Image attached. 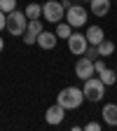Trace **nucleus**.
<instances>
[{
	"label": "nucleus",
	"instance_id": "nucleus-12",
	"mask_svg": "<svg viewBox=\"0 0 117 131\" xmlns=\"http://www.w3.org/2000/svg\"><path fill=\"white\" fill-rule=\"evenodd\" d=\"M103 122L108 124V126H117V105L115 103H108V105H103Z\"/></svg>",
	"mask_w": 117,
	"mask_h": 131
},
{
	"label": "nucleus",
	"instance_id": "nucleus-6",
	"mask_svg": "<svg viewBox=\"0 0 117 131\" xmlns=\"http://www.w3.org/2000/svg\"><path fill=\"white\" fill-rule=\"evenodd\" d=\"M66 42H68V52H70V54H75V56H82V54H84V49L89 47L87 38L82 35V33H70Z\"/></svg>",
	"mask_w": 117,
	"mask_h": 131
},
{
	"label": "nucleus",
	"instance_id": "nucleus-2",
	"mask_svg": "<svg viewBox=\"0 0 117 131\" xmlns=\"http://www.w3.org/2000/svg\"><path fill=\"white\" fill-rule=\"evenodd\" d=\"M56 103L63 105L66 110H77L82 103H84V94H82V89H77V87H66V89L59 91Z\"/></svg>",
	"mask_w": 117,
	"mask_h": 131
},
{
	"label": "nucleus",
	"instance_id": "nucleus-20",
	"mask_svg": "<svg viewBox=\"0 0 117 131\" xmlns=\"http://www.w3.org/2000/svg\"><path fill=\"white\" fill-rule=\"evenodd\" d=\"M21 38H24V42H26V45H35V42H38V35H35V33H30V30H26Z\"/></svg>",
	"mask_w": 117,
	"mask_h": 131
},
{
	"label": "nucleus",
	"instance_id": "nucleus-17",
	"mask_svg": "<svg viewBox=\"0 0 117 131\" xmlns=\"http://www.w3.org/2000/svg\"><path fill=\"white\" fill-rule=\"evenodd\" d=\"M26 30H30V33H35V35H38L40 30H45V21H42V19H30Z\"/></svg>",
	"mask_w": 117,
	"mask_h": 131
},
{
	"label": "nucleus",
	"instance_id": "nucleus-22",
	"mask_svg": "<svg viewBox=\"0 0 117 131\" xmlns=\"http://www.w3.org/2000/svg\"><path fill=\"white\" fill-rule=\"evenodd\" d=\"M84 129H87V131H98V129H101V124H98V122H89Z\"/></svg>",
	"mask_w": 117,
	"mask_h": 131
},
{
	"label": "nucleus",
	"instance_id": "nucleus-23",
	"mask_svg": "<svg viewBox=\"0 0 117 131\" xmlns=\"http://www.w3.org/2000/svg\"><path fill=\"white\" fill-rule=\"evenodd\" d=\"M5 19H7V14L0 9V30H5Z\"/></svg>",
	"mask_w": 117,
	"mask_h": 131
},
{
	"label": "nucleus",
	"instance_id": "nucleus-3",
	"mask_svg": "<svg viewBox=\"0 0 117 131\" xmlns=\"http://www.w3.org/2000/svg\"><path fill=\"white\" fill-rule=\"evenodd\" d=\"M82 94H84V101L98 103V101H103V96H105V84L101 82V77H94V75H91L89 80H84Z\"/></svg>",
	"mask_w": 117,
	"mask_h": 131
},
{
	"label": "nucleus",
	"instance_id": "nucleus-19",
	"mask_svg": "<svg viewBox=\"0 0 117 131\" xmlns=\"http://www.w3.org/2000/svg\"><path fill=\"white\" fill-rule=\"evenodd\" d=\"M82 56H87V59H98V49H96V45H89L87 49H84V54H82Z\"/></svg>",
	"mask_w": 117,
	"mask_h": 131
},
{
	"label": "nucleus",
	"instance_id": "nucleus-16",
	"mask_svg": "<svg viewBox=\"0 0 117 131\" xmlns=\"http://www.w3.org/2000/svg\"><path fill=\"white\" fill-rule=\"evenodd\" d=\"M73 33V26L68 24V21H59L56 24V38H61V40H68V35Z\"/></svg>",
	"mask_w": 117,
	"mask_h": 131
},
{
	"label": "nucleus",
	"instance_id": "nucleus-26",
	"mask_svg": "<svg viewBox=\"0 0 117 131\" xmlns=\"http://www.w3.org/2000/svg\"><path fill=\"white\" fill-rule=\"evenodd\" d=\"M82 3H89V0H82Z\"/></svg>",
	"mask_w": 117,
	"mask_h": 131
},
{
	"label": "nucleus",
	"instance_id": "nucleus-9",
	"mask_svg": "<svg viewBox=\"0 0 117 131\" xmlns=\"http://www.w3.org/2000/svg\"><path fill=\"white\" fill-rule=\"evenodd\" d=\"M56 42H59V40H56V33L40 30V33H38V42H35V45H38L40 49H45V52H49V49H54V47H56Z\"/></svg>",
	"mask_w": 117,
	"mask_h": 131
},
{
	"label": "nucleus",
	"instance_id": "nucleus-11",
	"mask_svg": "<svg viewBox=\"0 0 117 131\" xmlns=\"http://www.w3.org/2000/svg\"><path fill=\"white\" fill-rule=\"evenodd\" d=\"M84 38H87V42H89V45H98V42L105 38V33H103V28H101V26H89V28H87V33H84Z\"/></svg>",
	"mask_w": 117,
	"mask_h": 131
},
{
	"label": "nucleus",
	"instance_id": "nucleus-8",
	"mask_svg": "<svg viewBox=\"0 0 117 131\" xmlns=\"http://www.w3.org/2000/svg\"><path fill=\"white\" fill-rule=\"evenodd\" d=\"M63 117H66V108H63V105H59V103L49 105V108H47V112H45V122H47V124H52V126L61 124V122H63Z\"/></svg>",
	"mask_w": 117,
	"mask_h": 131
},
{
	"label": "nucleus",
	"instance_id": "nucleus-21",
	"mask_svg": "<svg viewBox=\"0 0 117 131\" xmlns=\"http://www.w3.org/2000/svg\"><path fill=\"white\" fill-rule=\"evenodd\" d=\"M103 68H108V66H105V61H103V59H96V61H94V73L98 75Z\"/></svg>",
	"mask_w": 117,
	"mask_h": 131
},
{
	"label": "nucleus",
	"instance_id": "nucleus-15",
	"mask_svg": "<svg viewBox=\"0 0 117 131\" xmlns=\"http://www.w3.org/2000/svg\"><path fill=\"white\" fill-rule=\"evenodd\" d=\"M98 77H101V82L105 87H110V84H115L117 82V70H110V68H103L101 73H98Z\"/></svg>",
	"mask_w": 117,
	"mask_h": 131
},
{
	"label": "nucleus",
	"instance_id": "nucleus-1",
	"mask_svg": "<svg viewBox=\"0 0 117 131\" xmlns=\"http://www.w3.org/2000/svg\"><path fill=\"white\" fill-rule=\"evenodd\" d=\"M26 28H28L26 14H24L19 7L12 9V12L7 14V19H5V30L9 33V35H14V38H21L24 33H26Z\"/></svg>",
	"mask_w": 117,
	"mask_h": 131
},
{
	"label": "nucleus",
	"instance_id": "nucleus-14",
	"mask_svg": "<svg viewBox=\"0 0 117 131\" xmlns=\"http://www.w3.org/2000/svg\"><path fill=\"white\" fill-rule=\"evenodd\" d=\"M24 14H26L28 21H30V19H42V5H38V3H28L26 9H24Z\"/></svg>",
	"mask_w": 117,
	"mask_h": 131
},
{
	"label": "nucleus",
	"instance_id": "nucleus-25",
	"mask_svg": "<svg viewBox=\"0 0 117 131\" xmlns=\"http://www.w3.org/2000/svg\"><path fill=\"white\" fill-rule=\"evenodd\" d=\"M5 49V40H3V35H0V52Z\"/></svg>",
	"mask_w": 117,
	"mask_h": 131
},
{
	"label": "nucleus",
	"instance_id": "nucleus-10",
	"mask_svg": "<svg viewBox=\"0 0 117 131\" xmlns=\"http://www.w3.org/2000/svg\"><path fill=\"white\" fill-rule=\"evenodd\" d=\"M110 5L112 0H89V12L94 16H105L110 12Z\"/></svg>",
	"mask_w": 117,
	"mask_h": 131
},
{
	"label": "nucleus",
	"instance_id": "nucleus-24",
	"mask_svg": "<svg viewBox=\"0 0 117 131\" xmlns=\"http://www.w3.org/2000/svg\"><path fill=\"white\" fill-rule=\"evenodd\" d=\"M59 3H61V7H63V9H68V7L73 5V3H70V0H59Z\"/></svg>",
	"mask_w": 117,
	"mask_h": 131
},
{
	"label": "nucleus",
	"instance_id": "nucleus-4",
	"mask_svg": "<svg viewBox=\"0 0 117 131\" xmlns=\"http://www.w3.org/2000/svg\"><path fill=\"white\" fill-rule=\"evenodd\" d=\"M63 16H66V9L61 7L59 0H47V3L42 5V19L45 21L59 24V21H63Z\"/></svg>",
	"mask_w": 117,
	"mask_h": 131
},
{
	"label": "nucleus",
	"instance_id": "nucleus-7",
	"mask_svg": "<svg viewBox=\"0 0 117 131\" xmlns=\"http://www.w3.org/2000/svg\"><path fill=\"white\" fill-rule=\"evenodd\" d=\"M91 75H94V61L87 59V56L77 59V63H75V77H80L82 82H84V80H89Z\"/></svg>",
	"mask_w": 117,
	"mask_h": 131
},
{
	"label": "nucleus",
	"instance_id": "nucleus-18",
	"mask_svg": "<svg viewBox=\"0 0 117 131\" xmlns=\"http://www.w3.org/2000/svg\"><path fill=\"white\" fill-rule=\"evenodd\" d=\"M0 9L5 14H9L12 9H16V0H0Z\"/></svg>",
	"mask_w": 117,
	"mask_h": 131
},
{
	"label": "nucleus",
	"instance_id": "nucleus-13",
	"mask_svg": "<svg viewBox=\"0 0 117 131\" xmlns=\"http://www.w3.org/2000/svg\"><path fill=\"white\" fill-rule=\"evenodd\" d=\"M96 49H98V56H101V59H105V56H112V54H115V42L103 38L101 42L96 45Z\"/></svg>",
	"mask_w": 117,
	"mask_h": 131
},
{
	"label": "nucleus",
	"instance_id": "nucleus-5",
	"mask_svg": "<svg viewBox=\"0 0 117 131\" xmlns=\"http://www.w3.org/2000/svg\"><path fill=\"white\" fill-rule=\"evenodd\" d=\"M66 21H68L73 28H82V26H87V19H89V12L82 7V5H70L68 9H66V16H63Z\"/></svg>",
	"mask_w": 117,
	"mask_h": 131
}]
</instances>
